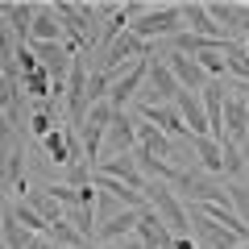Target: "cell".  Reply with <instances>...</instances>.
<instances>
[{
    "instance_id": "1",
    "label": "cell",
    "mask_w": 249,
    "mask_h": 249,
    "mask_svg": "<svg viewBox=\"0 0 249 249\" xmlns=\"http://www.w3.org/2000/svg\"><path fill=\"white\" fill-rule=\"evenodd\" d=\"M183 9L178 4H150V9L142 13L137 21H129V34H137L142 42H170V37L183 34Z\"/></svg>"
},
{
    "instance_id": "2",
    "label": "cell",
    "mask_w": 249,
    "mask_h": 249,
    "mask_svg": "<svg viewBox=\"0 0 249 249\" xmlns=\"http://www.w3.org/2000/svg\"><path fill=\"white\" fill-rule=\"evenodd\" d=\"M170 191H175L178 199H187V204H229V183H220V178L204 175V170H178V178L170 183Z\"/></svg>"
},
{
    "instance_id": "3",
    "label": "cell",
    "mask_w": 249,
    "mask_h": 249,
    "mask_svg": "<svg viewBox=\"0 0 249 249\" xmlns=\"http://www.w3.org/2000/svg\"><path fill=\"white\" fill-rule=\"evenodd\" d=\"M145 199H150V212H158V220L166 224L175 237H191V216H187V204L170 191V183H145Z\"/></svg>"
},
{
    "instance_id": "4",
    "label": "cell",
    "mask_w": 249,
    "mask_h": 249,
    "mask_svg": "<svg viewBox=\"0 0 249 249\" xmlns=\"http://www.w3.org/2000/svg\"><path fill=\"white\" fill-rule=\"evenodd\" d=\"M178 79L166 71V62H158V58H150V71H145V83H142V91H137V104H175L178 100Z\"/></svg>"
},
{
    "instance_id": "5",
    "label": "cell",
    "mask_w": 249,
    "mask_h": 249,
    "mask_svg": "<svg viewBox=\"0 0 249 249\" xmlns=\"http://www.w3.org/2000/svg\"><path fill=\"white\" fill-rule=\"evenodd\" d=\"M29 50H34V58L42 62V71L54 79V88H67V75H71L75 54L62 42H29Z\"/></svg>"
},
{
    "instance_id": "6",
    "label": "cell",
    "mask_w": 249,
    "mask_h": 249,
    "mask_svg": "<svg viewBox=\"0 0 249 249\" xmlns=\"http://www.w3.org/2000/svg\"><path fill=\"white\" fill-rule=\"evenodd\" d=\"M158 58L166 62V71H170V75H175V79H178V88H183V91H196V96H199V91H204L208 83H212V79H208V75H204V67H199L196 58H187V54L162 50Z\"/></svg>"
},
{
    "instance_id": "7",
    "label": "cell",
    "mask_w": 249,
    "mask_h": 249,
    "mask_svg": "<svg viewBox=\"0 0 249 249\" xmlns=\"http://www.w3.org/2000/svg\"><path fill=\"white\" fill-rule=\"evenodd\" d=\"M137 150V121L129 112H116L112 124L104 133V158H116V154H133Z\"/></svg>"
},
{
    "instance_id": "8",
    "label": "cell",
    "mask_w": 249,
    "mask_h": 249,
    "mask_svg": "<svg viewBox=\"0 0 249 249\" xmlns=\"http://www.w3.org/2000/svg\"><path fill=\"white\" fill-rule=\"evenodd\" d=\"M187 216H191V237H196L199 249H237V245H241V241L232 237L224 224H212L208 216L191 212V208H187Z\"/></svg>"
},
{
    "instance_id": "9",
    "label": "cell",
    "mask_w": 249,
    "mask_h": 249,
    "mask_svg": "<svg viewBox=\"0 0 249 249\" xmlns=\"http://www.w3.org/2000/svg\"><path fill=\"white\" fill-rule=\"evenodd\" d=\"M96 175H108V178H116V183L133 187V191H145V175L137 170L133 154H116V158H100V162H96Z\"/></svg>"
},
{
    "instance_id": "10",
    "label": "cell",
    "mask_w": 249,
    "mask_h": 249,
    "mask_svg": "<svg viewBox=\"0 0 249 249\" xmlns=\"http://www.w3.org/2000/svg\"><path fill=\"white\" fill-rule=\"evenodd\" d=\"M187 150H191V166L196 170H204V175H212V178H224V150H220V142H212V137H191L187 142Z\"/></svg>"
},
{
    "instance_id": "11",
    "label": "cell",
    "mask_w": 249,
    "mask_h": 249,
    "mask_svg": "<svg viewBox=\"0 0 249 249\" xmlns=\"http://www.w3.org/2000/svg\"><path fill=\"white\" fill-rule=\"evenodd\" d=\"M178 9H183V25H187V34L208 37V42H232V37H224L220 29H216V21L208 17V9L199 4V0H183Z\"/></svg>"
},
{
    "instance_id": "12",
    "label": "cell",
    "mask_w": 249,
    "mask_h": 249,
    "mask_svg": "<svg viewBox=\"0 0 249 249\" xmlns=\"http://www.w3.org/2000/svg\"><path fill=\"white\" fill-rule=\"evenodd\" d=\"M245 133H249V104L237 91H229V100H224V142L241 145Z\"/></svg>"
},
{
    "instance_id": "13",
    "label": "cell",
    "mask_w": 249,
    "mask_h": 249,
    "mask_svg": "<svg viewBox=\"0 0 249 249\" xmlns=\"http://www.w3.org/2000/svg\"><path fill=\"white\" fill-rule=\"evenodd\" d=\"M133 237L142 241L145 249H175V232L158 220V212H142V220H137Z\"/></svg>"
},
{
    "instance_id": "14",
    "label": "cell",
    "mask_w": 249,
    "mask_h": 249,
    "mask_svg": "<svg viewBox=\"0 0 249 249\" xmlns=\"http://www.w3.org/2000/svg\"><path fill=\"white\" fill-rule=\"evenodd\" d=\"M175 108H178V116H183V124H187V133H191V137H212V133H208L204 104H199V96H196V91H178Z\"/></svg>"
},
{
    "instance_id": "15",
    "label": "cell",
    "mask_w": 249,
    "mask_h": 249,
    "mask_svg": "<svg viewBox=\"0 0 249 249\" xmlns=\"http://www.w3.org/2000/svg\"><path fill=\"white\" fill-rule=\"evenodd\" d=\"M137 220H142V212H116L108 224H100L96 229V245H121L124 237H133V229H137Z\"/></svg>"
},
{
    "instance_id": "16",
    "label": "cell",
    "mask_w": 249,
    "mask_h": 249,
    "mask_svg": "<svg viewBox=\"0 0 249 249\" xmlns=\"http://www.w3.org/2000/svg\"><path fill=\"white\" fill-rule=\"evenodd\" d=\"M29 42H62V21L54 13V4H37L34 25H29Z\"/></svg>"
},
{
    "instance_id": "17",
    "label": "cell",
    "mask_w": 249,
    "mask_h": 249,
    "mask_svg": "<svg viewBox=\"0 0 249 249\" xmlns=\"http://www.w3.org/2000/svg\"><path fill=\"white\" fill-rule=\"evenodd\" d=\"M34 13H37V4H29V0H9V4H4V25L13 29V37H17V42H29Z\"/></svg>"
},
{
    "instance_id": "18",
    "label": "cell",
    "mask_w": 249,
    "mask_h": 249,
    "mask_svg": "<svg viewBox=\"0 0 249 249\" xmlns=\"http://www.w3.org/2000/svg\"><path fill=\"white\" fill-rule=\"evenodd\" d=\"M46 237H50V245H58V249H96L79 229H75V224H67V220L50 224V232H46Z\"/></svg>"
},
{
    "instance_id": "19",
    "label": "cell",
    "mask_w": 249,
    "mask_h": 249,
    "mask_svg": "<svg viewBox=\"0 0 249 249\" xmlns=\"http://www.w3.org/2000/svg\"><path fill=\"white\" fill-rule=\"evenodd\" d=\"M25 204L34 208V212L42 216L46 224H58V220H62V208H58V199H54L50 191H46V187H37V191H25Z\"/></svg>"
},
{
    "instance_id": "20",
    "label": "cell",
    "mask_w": 249,
    "mask_h": 249,
    "mask_svg": "<svg viewBox=\"0 0 249 249\" xmlns=\"http://www.w3.org/2000/svg\"><path fill=\"white\" fill-rule=\"evenodd\" d=\"M0 241H4V249H34V245H37V237L13 220L9 208H4V229H0Z\"/></svg>"
},
{
    "instance_id": "21",
    "label": "cell",
    "mask_w": 249,
    "mask_h": 249,
    "mask_svg": "<svg viewBox=\"0 0 249 249\" xmlns=\"http://www.w3.org/2000/svg\"><path fill=\"white\" fill-rule=\"evenodd\" d=\"M9 216H13V220H17V224H21V229H29V232H34V237H46V232H50V224H46V220H42V216H37V212H34V208H29V204H25V199H17V204H13V208H9Z\"/></svg>"
},
{
    "instance_id": "22",
    "label": "cell",
    "mask_w": 249,
    "mask_h": 249,
    "mask_svg": "<svg viewBox=\"0 0 249 249\" xmlns=\"http://www.w3.org/2000/svg\"><path fill=\"white\" fill-rule=\"evenodd\" d=\"M62 220L75 224V229H79L83 237L96 245V208H79V204H75V208H67V212H62Z\"/></svg>"
},
{
    "instance_id": "23",
    "label": "cell",
    "mask_w": 249,
    "mask_h": 249,
    "mask_svg": "<svg viewBox=\"0 0 249 249\" xmlns=\"http://www.w3.org/2000/svg\"><path fill=\"white\" fill-rule=\"evenodd\" d=\"M42 150L50 162H58V166H71V145H67V133L62 129H54V133L42 137Z\"/></svg>"
},
{
    "instance_id": "24",
    "label": "cell",
    "mask_w": 249,
    "mask_h": 249,
    "mask_svg": "<svg viewBox=\"0 0 249 249\" xmlns=\"http://www.w3.org/2000/svg\"><path fill=\"white\" fill-rule=\"evenodd\" d=\"M229 204L241 216V224L249 229V183H229Z\"/></svg>"
},
{
    "instance_id": "25",
    "label": "cell",
    "mask_w": 249,
    "mask_h": 249,
    "mask_svg": "<svg viewBox=\"0 0 249 249\" xmlns=\"http://www.w3.org/2000/svg\"><path fill=\"white\" fill-rule=\"evenodd\" d=\"M54 129H62V124L54 121V116L46 112V108H34V112H29V133H34L37 142H42L46 133H54Z\"/></svg>"
},
{
    "instance_id": "26",
    "label": "cell",
    "mask_w": 249,
    "mask_h": 249,
    "mask_svg": "<svg viewBox=\"0 0 249 249\" xmlns=\"http://www.w3.org/2000/svg\"><path fill=\"white\" fill-rule=\"evenodd\" d=\"M46 191H50V196L58 199V208H62V212H67V208H75V204H79V191H75V187H67V183H50V187H46Z\"/></svg>"
},
{
    "instance_id": "27",
    "label": "cell",
    "mask_w": 249,
    "mask_h": 249,
    "mask_svg": "<svg viewBox=\"0 0 249 249\" xmlns=\"http://www.w3.org/2000/svg\"><path fill=\"white\" fill-rule=\"evenodd\" d=\"M175 249H199L196 237H175Z\"/></svg>"
},
{
    "instance_id": "28",
    "label": "cell",
    "mask_w": 249,
    "mask_h": 249,
    "mask_svg": "<svg viewBox=\"0 0 249 249\" xmlns=\"http://www.w3.org/2000/svg\"><path fill=\"white\" fill-rule=\"evenodd\" d=\"M116 249H145V245H142V241H137V237H124V241H121V245H116Z\"/></svg>"
},
{
    "instance_id": "29",
    "label": "cell",
    "mask_w": 249,
    "mask_h": 249,
    "mask_svg": "<svg viewBox=\"0 0 249 249\" xmlns=\"http://www.w3.org/2000/svg\"><path fill=\"white\" fill-rule=\"evenodd\" d=\"M0 229H4V199H0Z\"/></svg>"
},
{
    "instance_id": "30",
    "label": "cell",
    "mask_w": 249,
    "mask_h": 249,
    "mask_svg": "<svg viewBox=\"0 0 249 249\" xmlns=\"http://www.w3.org/2000/svg\"><path fill=\"white\" fill-rule=\"evenodd\" d=\"M245 183H249V170H245Z\"/></svg>"
},
{
    "instance_id": "31",
    "label": "cell",
    "mask_w": 249,
    "mask_h": 249,
    "mask_svg": "<svg viewBox=\"0 0 249 249\" xmlns=\"http://www.w3.org/2000/svg\"><path fill=\"white\" fill-rule=\"evenodd\" d=\"M237 249H249V245H237Z\"/></svg>"
},
{
    "instance_id": "32",
    "label": "cell",
    "mask_w": 249,
    "mask_h": 249,
    "mask_svg": "<svg viewBox=\"0 0 249 249\" xmlns=\"http://www.w3.org/2000/svg\"><path fill=\"white\" fill-rule=\"evenodd\" d=\"M0 196H4V187H0Z\"/></svg>"
}]
</instances>
